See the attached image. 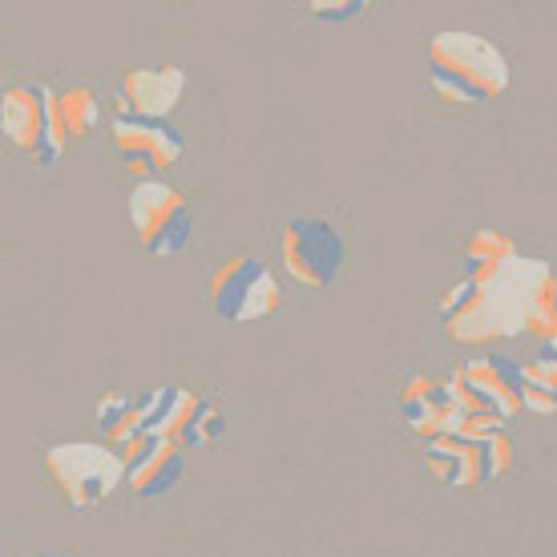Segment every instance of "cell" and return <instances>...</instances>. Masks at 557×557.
Listing matches in <instances>:
<instances>
[{
	"instance_id": "19",
	"label": "cell",
	"mask_w": 557,
	"mask_h": 557,
	"mask_svg": "<svg viewBox=\"0 0 557 557\" xmlns=\"http://www.w3.org/2000/svg\"><path fill=\"white\" fill-rule=\"evenodd\" d=\"M223 432H226L223 412L207 400V405H202V412L195 417V424H190V436H186V445H182V448H207V445H214Z\"/></svg>"
},
{
	"instance_id": "17",
	"label": "cell",
	"mask_w": 557,
	"mask_h": 557,
	"mask_svg": "<svg viewBox=\"0 0 557 557\" xmlns=\"http://www.w3.org/2000/svg\"><path fill=\"white\" fill-rule=\"evenodd\" d=\"M525 335L537 339L542 351L557 344V275L554 271H549V275L537 283V292H533V304H530V311H525Z\"/></svg>"
},
{
	"instance_id": "21",
	"label": "cell",
	"mask_w": 557,
	"mask_h": 557,
	"mask_svg": "<svg viewBox=\"0 0 557 557\" xmlns=\"http://www.w3.org/2000/svg\"><path fill=\"white\" fill-rule=\"evenodd\" d=\"M307 13L320 21H356L368 13V4L363 0H315V4H307Z\"/></svg>"
},
{
	"instance_id": "2",
	"label": "cell",
	"mask_w": 557,
	"mask_h": 557,
	"mask_svg": "<svg viewBox=\"0 0 557 557\" xmlns=\"http://www.w3.org/2000/svg\"><path fill=\"white\" fill-rule=\"evenodd\" d=\"M509 57L476 33L445 28L429 41V82L445 106H481L509 89Z\"/></svg>"
},
{
	"instance_id": "13",
	"label": "cell",
	"mask_w": 557,
	"mask_h": 557,
	"mask_svg": "<svg viewBox=\"0 0 557 557\" xmlns=\"http://www.w3.org/2000/svg\"><path fill=\"white\" fill-rule=\"evenodd\" d=\"M424 469L448 488L485 485V448L469 436H436L424 448Z\"/></svg>"
},
{
	"instance_id": "18",
	"label": "cell",
	"mask_w": 557,
	"mask_h": 557,
	"mask_svg": "<svg viewBox=\"0 0 557 557\" xmlns=\"http://www.w3.org/2000/svg\"><path fill=\"white\" fill-rule=\"evenodd\" d=\"M481 448H485V485H493L513 469V441L505 432H493V436H481Z\"/></svg>"
},
{
	"instance_id": "16",
	"label": "cell",
	"mask_w": 557,
	"mask_h": 557,
	"mask_svg": "<svg viewBox=\"0 0 557 557\" xmlns=\"http://www.w3.org/2000/svg\"><path fill=\"white\" fill-rule=\"evenodd\" d=\"M460 255H465L469 271H481V267H497L517 259V243L505 231H497V226H476L473 235L460 238Z\"/></svg>"
},
{
	"instance_id": "15",
	"label": "cell",
	"mask_w": 557,
	"mask_h": 557,
	"mask_svg": "<svg viewBox=\"0 0 557 557\" xmlns=\"http://www.w3.org/2000/svg\"><path fill=\"white\" fill-rule=\"evenodd\" d=\"M57 110H61V122H65L70 141L89 138V134L101 126L98 94H94V89H85V85H70V89H61V94H57Z\"/></svg>"
},
{
	"instance_id": "11",
	"label": "cell",
	"mask_w": 557,
	"mask_h": 557,
	"mask_svg": "<svg viewBox=\"0 0 557 557\" xmlns=\"http://www.w3.org/2000/svg\"><path fill=\"white\" fill-rule=\"evenodd\" d=\"M400 417L417 436L436 441V436H460L465 412L453 405L445 380L436 376H412L400 388Z\"/></svg>"
},
{
	"instance_id": "3",
	"label": "cell",
	"mask_w": 557,
	"mask_h": 557,
	"mask_svg": "<svg viewBox=\"0 0 557 557\" xmlns=\"http://www.w3.org/2000/svg\"><path fill=\"white\" fill-rule=\"evenodd\" d=\"M0 129L16 150L28 153L41 170H53L65 158V122L57 110V89L45 82H25L4 89L0 98Z\"/></svg>"
},
{
	"instance_id": "23",
	"label": "cell",
	"mask_w": 557,
	"mask_h": 557,
	"mask_svg": "<svg viewBox=\"0 0 557 557\" xmlns=\"http://www.w3.org/2000/svg\"><path fill=\"white\" fill-rule=\"evenodd\" d=\"M41 557H57V554H41Z\"/></svg>"
},
{
	"instance_id": "14",
	"label": "cell",
	"mask_w": 557,
	"mask_h": 557,
	"mask_svg": "<svg viewBox=\"0 0 557 557\" xmlns=\"http://www.w3.org/2000/svg\"><path fill=\"white\" fill-rule=\"evenodd\" d=\"M182 469H186V460H182V448L174 441H153V448L146 453L141 460H134L126 469V488L141 502H153V497H166L170 488L182 481Z\"/></svg>"
},
{
	"instance_id": "4",
	"label": "cell",
	"mask_w": 557,
	"mask_h": 557,
	"mask_svg": "<svg viewBox=\"0 0 557 557\" xmlns=\"http://www.w3.org/2000/svg\"><path fill=\"white\" fill-rule=\"evenodd\" d=\"M45 469L73 509H94L126 485L122 453L98 441H65L45 453Z\"/></svg>"
},
{
	"instance_id": "22",
	"label": "cell",
	"mask_w": 557,
	"mask_h": 557,
	"mask_svg": "<svg viewBox=\"0 0 557 557\" xmlns=\"http://www.w3.org/2000/svg\"><path fill=\"white\" fill-rule=\"evenodd\" d=\"M525 372H530L542 388H549L557 396V356H533V360L525 363Z\"/></svg>"
},
{
	"instance_id": "9",
	"label": "cell",
	"mask_w": 557,
	"mask_h": 557,
	"mask_svg": "<svg viewBox=\"0 0 557 557\" xmlns=\"http://www.w3.org/2000/svg\"><path fill=\"white\" fill-rule=\"evenodd\" d=\"M186 94V73L174 65L158 70H129L117 89V117H138V122H166L178 110Z\"/></svg>"
},
{
	"instance_id": "20",
	"label": "cell",
	"mask_w": 557,
	"mask_h": 557,
	"mask_svg": "<svg viewBox=\"0 0 557 557\" xmlns=\"http://www.w3.org/2000/svg\"><path fill=\"white\" fill-rule=\"evenodd\" d=\"M521 405H525L530 417H557V396L549 388H542L530 372H525V384H521Z\"/></svg>"
},
{
	"instance_id": "6",
	"label": "cell",
	"mask_w": 557,
	"mask_h": 557,
	"mask_svg": "<svg viewBox=\"0 0 557 557\" xmlns=\"http://www.w3.org/2000/svg\"><path fill=\"white\" fill-rule=\"evenodd\" d=\"M210 307L226 323H255L283 307V287L263 259L231 255L210 275Z\"/></svg>"
},
{
	"instance_id": "7",
	"label": "cell",
	"mask_w": 557,
	"mask_h": 557,
	"mask_svg": "<svg viewBox=\"0 0 557 557\" xmlns=\"http://www.w3.org/2000/svg\"><path fill=\"white\" fill-rule=\"evenodd\" d=\"M278 251H283V267L299 287H332L335 275L344 271L348 259V243L335 231L327 219H292L283 238H278Z\"/></svg>"
},
{
	"instance_id": "10",
	"label": "cell",
	"mask_w": 557,
	"mask_h": 557,
	"mask_svg": "<svg viewBox=\"0 0 557 557\" xmlns=\"http://www.w3.org/2000/svg\"><path fill=\"white\" fill-rule=\"evenodd\" d=\"M158 405H162V384L150 392H122V388L106 392L98 400V408H94L98 429H101V445H110L122 453V448L134 445L138 436H150Z\"/></svg>"
},
{
	"instance_id": "12",
	"label": "cell",
	"mask_w": 557,
	"mask_h": 557,
	"mask_svg": "<svg viewBox=\"0 0 557 557\" xmlns=\"http://www.w3.org/2000/svg\"><path fill=\"white\" fill-rule=\"evenodd\" d=\"M460 372L469 376L476 392H481V400H485L497 417L509 424L513 417L525 412L521 405V384H525V363L509 360V356H493V351H481L473 360L460 363Z\"/></svg>"
},
{
	"instance_id": "5",
	"label": "cell",
	"mask_w": 557,
	"mask_h": 557,
	"mask_svg": "<svg viewBox=\"0 0 557 557\" xmlns=\"http://www.w3.org/2000/svg\"><path fill=\"white\" fill-rule=\"evenodd\" d=\"M129 226L138 235L141 251L153 259H174L190 247L195 235V210L186 202L178 186L162 178H146L129 190Z\"/></svg>"
},
{
	"instance_id": "8",
	"label": "cell",
	"mask_w": 557,
	"mask_h": 557,
	"mask_svg": "<svg viewBox=\"0 0 557 557\" xmlns=\"http://www.w3.org/2000/svg\"><path fill=\"white\" fill-rule=\"evenodd\" d=\"M110 141L138 182L162 178L166 170L178 166L182 150H186L174 126H166V122H138V117H113Z\"/></svg>"
},
{
	"instance_id": "1",
	"label": "cell",
	"mask_w": 557,
	"mask_h": 557,
	"mask_svg": "<svg viewBox=\"0 0 557 557\" xmlns=\"http://www.w3.org/2000/svg\"><path fill=\"white\" fill-rule=\"evenodd\" d=\"M545 275H549V267L525 259V255H517L509 263L469 271L457 287L441 295V304H436L441 327L448 339H457L465 348L525 335V311H530L533 292Z\"/></svg>"
}]
</instances>
